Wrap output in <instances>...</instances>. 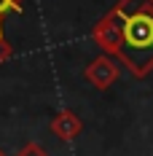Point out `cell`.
Listing matches in <instances>:
<instances>
[{
  "label": "cell",
  "instance_id": "3",
  "mask_svg": "<svg viewBox=\"0 0 153 156\" xmlns=\"http://www.w3.org/2000/svg\"><path fill=\"white\" fill-rule=\"evenodd\" d=\"M48 129H51V135H57L59 140H75L78 135L83 132V121L78 119L75 110H59V113H54L51 116V121H48Z\"/></svg>",
  "mask_w": 153,
  "mask_h": 156
},
{
  "label": "cell",
  "instance_id": "1",
  "mask_svg": "<svg viewBox=\"0 0 153 156\" xmlns=\"http://www.w3.org/2000/svg\"><path fill=\"white\" fill-rule=\"evenodd\" d=\"M110 14L118 22L116 59L134 78L153 73V0H118Z\"/></svg>",
  "mask_w": 153,
  "mask_h": 156
},
{
  "label": "cell",
  "instance_id": "2",
  "mask_svg": "<svg viewBox=\"0 0 153 156\" xmlns=\"http://www.w3.org/2000/svg\"><path fill=\"white\" fill-rule=\"evenodd\" d=\"M83 78L92 83L94 89H99V92H105L110 89L118 78H121V67L113 62V57H107V54H99V57H94L92 62L86 65V70H83Z\"/></svg>",
  "mask_w": 153,
  "mask_h": 156
},
{
  "label": "cell",
  "instance_id": "6",
  "mask_svg": "<svg viewBox=\"0 0 153 156\" xmlns=\"http://www.w3.org/2000/svg\"><path fill=\"white\" fill-rule=\"evenodd\" d=\"M16 156H48V154L40 148V145H38V143H27V145H24V148H22Z\"/></svg>",
  "mask_w": 153,
  "mask_h": 156
},
{
  "label": "cell",
  "instance_id": "7",
  "mask_svg": "<svg viewBox=\"0 0 153 156\" xmlns=\"http://www.w3.org/2000/svg\"><path fill=\"white\" fill-rule=\"evenodd\" d=\"M0 156H5V154H3V151H0Z\"/></svg>",
  "mask_w": 153,
  "mask_h": 156
},
{
  "label": "cell",
  "instance_id": "4",
  "mask_svg": "<svg viewBox=\"0 0 153 156\" xmlns=\"http://www.w3.org/2000/svg\"><path fill=\"white\" fill-rule=\"evenodd\" d=\"M5 14H24V0H0V32Z\"/></svg>",
  "mask_w": 153,
  "mask_h": 156
},
{
  "label": "cell",
  "instance_id": "5",
  "mask_svg": "<svg viewBox=\"0 0 153 156\" xmlns=\"http://www.w3.org/2000/svg\"><path fill=\"white\" fill-rule=\"evenodd\" d=\"M11 57H14V46H11V43L5 41V35L0 32V65H3V62H8Z\"/></svg>",
  "mask_w": 153,
  "mask_h": 156
}]
</instances>
